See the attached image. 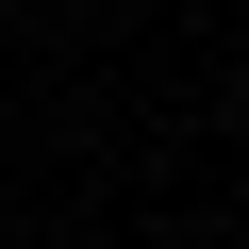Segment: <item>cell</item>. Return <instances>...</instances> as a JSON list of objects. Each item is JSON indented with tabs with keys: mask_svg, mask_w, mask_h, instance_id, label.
Wrapping results in <instances>:
<instances>
[{
	"mask_svg": "<svg viewBox=\"0 0 249 249\" xmlns=\"http://www.w3.org/2000/svg\"><path fill=\"white\" fill-rule=\"evenodd\" d=\"M0 50H17V34H0Z\"/></svg>",
	"mask_w": 249,
	"mask_h": 249,
	"instance_id": "1",
	"label": "cell"
}]
</instances>
